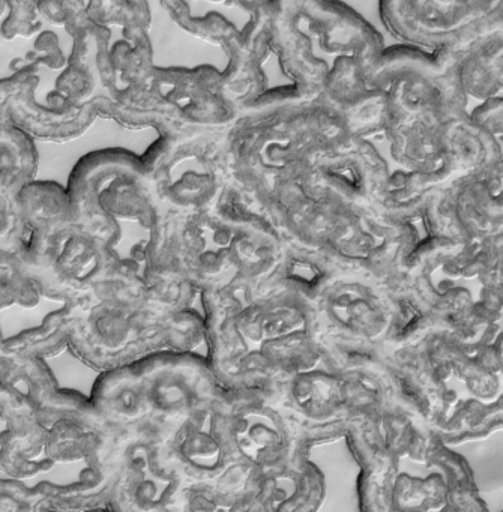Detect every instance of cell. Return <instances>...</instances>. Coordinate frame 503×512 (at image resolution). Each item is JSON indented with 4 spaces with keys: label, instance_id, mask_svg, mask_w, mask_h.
<instances>
[{
    "label": "cell",
    "instance_id": "cell-31",
    "mask_svg": "<svg viewBox=\"0 0 503 512\" xmlns=\"http://www.w3.org/2000/svg\"><path fill=\"white\" fill-rule=\"evenodd\" d=\"M38 11H40V16L53 25L65 26L70 19V13L65 7L64 0H38Z\"/></svg>",
    "mask_w": 503,
    "mask_h": 512
},
{
    "label": "cell",
    "instance_id": "cell-23",
    "mask_svg": "<svg viewBox=\"0 0 503 512\" xmlns=\"http://www.w3.org/2000/svg\"><path fill=\"white\" fill-rule=\"evenodd\" d=\"M392 103L388 91L368 86L358 98L350 101L335 116L341 133L371 140L383 136L391 121Z\"/></svg>",
    "mask_w": 503,
    "mask_h": 512
},
{
    "label": "cell",
    "instance_id": "cell-19",
    "mask_svg": "<svg viewBox=\"0 0 503 512\" xmlns=\"http://www.w3.org/2000/svg\"><path fill=\"white\" fill-rule=\"evenodd\" d=\"M250 502L251 511H322L325 482L301 451L281 466L254 473Z\"/></svg>",
    "mask_w": 503,
    "mask_h": 512
},
{
    "label": "cell",
    "instance_id": "cell-27",
    "mask_svg": "<svg viewBox=\"0 0 503 512\" xmlns=\"http://www.w3.org/2000/svg\"><path fill=\"white\" fill-rule=\"evenodd\" d=\"M7 19L2 23L0 34L7 40L29 38L41 29L38 0H5Z\"/></svg>",
    "mask_w": 503,
    "mask_h": 512
},
{
    "label": "cell",
    "instance_id": "cell-17",
    "mask_svg": "<svg viewBox=\"0 0 503 512\" xmlns=\"http://www.w3.org/2000/svg\"><path fill=\"white\" fill-rule=\"evenodd\" d=\"M163 431L149 430L134 436L119 457V493L131 508L142 511L178 509L184 478L164 460Z\"/></svg>",
    "mask_w": 503,
    "mask_h": 512
},
{
    "label": "cell",
    "instance_id": "cell-22",
    "mask_svg": "<svg viewBox=\"0 0 503 512\" xmlns=\"http://www.w3.org/2000/svg\"><path fill=\"white\" fill-rule=\"evenodd\" d=\"M458 74L467 98L485 101L502 97L503 35L464 56L458 64Z\"/></svg>",
    "mask_w": 503,
    "mask_h": 512
},
{
    "label": "cell",
    "instance_id": "cell-29",
    "mask_svg": "<svg viewBox=\"0 0 503 512\" xmlns=\"http://www.w3.org/2000/svg\"><path fill=\"white\" fill-rule=\"evenodd\" d=\"M470 118L502 143L503 139V97L481 101L478 107L469 113Z\"/></svg>",
    "mask_w": 503,
    "mask_h": 512
},
{
    "label": "cell",
    "instance_id": "cell-7",
    "mask_svg": "<svg viewBox=\"0 0 503 512\" xmlns=\"http://www.w3.org/2000/svg\"><path fill=\"white\" fill-rule=\"evenodd\" d=\"M398 277L437 326L460 337L502 319V241L443 245Z\"/></svg>",
    "mask_w": 503,
    "mask_h": 512
},
{
    "label": "cell",
    "instance_id": "cell-8",
    "mask_svg": "<svg viewBox=\"0 0 503 512\" xmlns=\"http://www.w3.org/2000/svg\"><path fill=\"white\" fill-rule=\"evenodd\" d=\"M310 299L323 346L346 358L386 362L397 331L398 275L337 266Z\"/></svg>",
    "mask_w": 503,
    "mask_h": 512
},
{
    "label": "cell",
    "instance_id": "cell-2",
    "mask_svg": "<svg viewBox=\"0 0 503 512\" xmlns=\"http://www.w3.org/2000/svg\"><path fill=\"white\" fill-rule=\"evenodd\" d=\"M202 295L209 365L223 391L272 385L319 349L313 304L301 290L271 281Z\"/></svg>",
    "mask_w": 503,
    "mask_h": 512
},
{
    "label": "cell",
    "instance_id": "cell-6",
    "mask_svg": "<svg viewBox=\"0 0 503 512\" xmlns=\"http://www.w3.org/2000/svg\"><path fill=\"white\" fill-rule=\"evenodd\" d=\"M265 214L289 244L322 254L338 266L397 275V224L379 209L310 196L292 181L275 190Z\"/></svg>",
    "mask_w": 503,
    "mask_h": 512
},
{
    "label": "cell",
    "instance_id": "cell-13",
    "mask_svg": "<svg viewBox=\"0 0 503 512\" xmlns=\"http://www.w3.org/2000/svg\"><path fill=\"white\" fill-rule=\"evenodd\" d=\"M502 163L473 170L428 202L446 238L458 244L502 241Z\"/></svg>",
    "mask_w": 503,
    "mask_h": 512
},
{
    "label": "cell",
    "instance_id": "cell-30",
    "mask_svg": "<svg viewBox=\"0 0 503 512\" xmlns=\"http://www.w3.org/2000/svg\"><path fill=\"white\" fill-rule=\"evenodd\" d=\"M119 7V0H88L86 14L95 22L112 25L113 17Z\"/></svg>",
    "mask_w": 503,
    "mask_h": 512
},
{
    "label": "cell",
    "instance_id": "cell-9",
    "mask_svg": "<svg viewBox=\"0 0 503 512\" xmlns=\"http://www.w3.org/2000/svg\"><path fill=\"white\" fill-rule=\"evenodd\" d=\"M161 449L164 460L184 478V484L250 490L256 472L239 460L230 443L223 391L166 428Z\"/></svg>",
    "mask_w": 503,
    "mask_h": 512
},
{
    "label": "cell",
    "instance_id": "cell-3",
    "mask_svg": "<svg viewBox=\"0 0 503 512\" xmlns=\"http://www.w3.org/2000/svg\"><path fill=\"white\" fill-rule=\"evenodd\" d=\"M286 248L265 215L229 185L214 208L167 223V259L202 293L271 283Z\"/></svg>",
    "mask_w": 503,
    "mask_h": 512
},
{
    "label": "cell",
    "instance_id": "cell-10",
    "mask_svg": "<svg viewBox=\"0 0 503 512\" xmlns=\"http://www.w3.org/2000/svg\"><path fill=\"white\" fill-rule=\"evenodd\" d=\"M223 403L230 443L254 472L281 466L304 448L301 427L272 385L223 391Z\"/></svg>",
    "mask_w": 503,
    "mask_h": 512
},
{
    "label": "cell",
    "instance_id": "cell-12",
    "mask_svg": "<svg viewBox=\"0 0 503 512\" xmlns=\"http://www.w3.org/2000/svg\"><path fill=\"white\" fill-rule=\"evenodd\" d=\"M388 176V163L371 140L338 134L310 155L296 182L310 196L377 209Z\"/></svg>",
    "mask_w": 503,
    "mask_h": 512
},
{
    "label": "cell",
    "instance_id": "cell-5",
    "mask_svg": "<svg viewBox=\"0 0 503 512\" xmlns=\"http://www.w3.org/2000/svg\"><path fill=\"white\" fill-rule=\"evenodd\" d=\"M272 388L305 439L355 430L401 407H413L386 362L346 358L322 343L304 364L275 380Z\"/></svg>",
    "mask_w": 503,
    "mask_h": 512
},
{
    "label": "cell",
    "instance_id": "cell-4",
    "mask_svg": "<svg viewBox=\"0 0 503 512\" xmlns=\"http://www.w3.org/2000/svg\"><path fill=\"white\" fill-rule=\"evenodd\" d=\"M364 461L361 499L367 511L485 509L466 463L419 416Z\"/></svg>",
    "mask_w": 503,
    "mask_h": 512
},
{
    "label": "cell",
    "instance_id": "cell-26",
    "mask_svg": "<svg viewBox=\"0 0 503 512\" xmlns=\"http://www.w3.org/2000/svg\"><path fill=\"white\" fill-rule=\"evenodd\" d=\"M97 74L89 67L67 62L61 76L56 80L55 91L70 106H82L88 103L98 92Z\"/></svg>",
    "mask_w": 503,
    "mask_h": 512
},
{
    "label": "cell",
    "instance_id": "cell-28",
    "mask_svg": "<svg viewBox=\"0 0 503 512\" xmlns=\"http://www.w3.org/2000/svg\"><path fill=\"white\" fill-rule=\"evenodd\" d=\"M26 61L37 64L38 67L50 68V70H64L68 59L62 52L58 35L50 31L41 32L35 41L34 52L26 56Z\"/></svg>",
    "mask_w": 503,
    "mask_h": 512
},
{
    "label": "cell",
    "instance_id": "cell-24",
    "mask_svg": "<svg viewBox=\"0 0 503 512\" xmlns=\"http://www.w3.org/2000/svg\"><path fill=\"white\" fill-rule=\"evenodd\" d=\"M368 86L370 85L367 83L364 70L355 59L337 56L334 62L329 64L325 85L322 94L317 98V103L335 118L343 107L358 98Z\"/></svg>",
    "mask_w": 503,
    "mask_h": 512
},
{
    "label": "cell",
    "instance_id": "cell-20",
    "mask_svg": "<svg viewBox=\"0 0 503 512\" xmlns=\"http://www.w3.org/2000/svg\"><path fill=\"white\" fill-rule=\"evenodd\" d=\"M40 76H29L8 98L10 121L34 140L41 142H68L82 136L98 113L92 100L82 106H43L35 100Z\"/></svg>",
    "mask_w": 503,
    "mask_h": 512
},
{
    "label": "cell",
    "instance_id": "cell-15",
    "mask_svg": "<svg viewBox=\"0 0 503 512\" xmlns=\"http://www.w3.org/2000/svg\"><path fill=\"white\" fill-rule=\"evenodd\" d=\"M389 94V92H388ZM392 103L391 121L385 137L392 160L400 172L436 173L455 181L472 167L446 154L443 142V122L439 113L422 107L409 106L389 94Z\"/></svg>",
    "mask_w": 503,
    "mask_h": 512
},
{
    "label": "cell",
    "instance_id": "cell-14",
    "mask_svg": "<svg viewBox=\"0 0 503 512\" xmlns=\"http://www.w3.org/2000/svg\"><path fill=\"white\" fill-rule=\"evenodd\" d=\"M503 0H379L383 26L400 43L434 50L496 14Z\"/></svg>",
    "mask_w": 503,
    "mask_h": 512
},
{
    "label": "cell",
    "instance_id": "cell-21",
    "mask_svg": "<svg viewBox=\"0 0 503 512\" xmlns=\"http://www.w3.org/2000/svg\"><path fill=\"white\" fill-rule=\"evenodd\" d=\"M274 7L269 49L277 56L281 70L292 85L305 97L316 101L322 94L329 62L317 55L316 43L298 17L287 8L275 4Z\"/></svg>",
    "mask_w": 503,
    "mask_h": 512
},
{
    "label": "cell",
    "instance_id": "cell-18",
    "mask_svg": "<svg viewBox=\"0 0 503 512\" xmlns=\"http://www.w3.org/2000/svg\"><path fill=\"white\" fill-rule=\"evenodd\" d=\"M152 82L184 124L220 130L238 121L241 107L227 94L223 74L212 65L155 67Z\"/></svg>",
    "mask_w": 503,
    "mask_h": 512
},
{
    "label": "cell",
    "instance_id": "cell-1",
    "mask_svg": "<svg viewBox=\"0 0 503 512\" xmlns=\"http://www.w3.org/2000/svg\"><path fill=\"white\" fill-rule=\"evenodd\" d=\"M386 364L404 398L440 439L502 424V319L473 338L425 326L392 347Z\"/></svg>",
    "mask_w": 503,
    "mask_h": 512
},
{
    "label": "cell",
    "instance_id": "cell-16",
    "mask_svg": "<svg viewBox=\"0 0 503 512\" xmlns=\"http://www.w3.org/2000/svg\"><path fill=\"white\" fill-rule=\"evenodd\" d=\"M298 17L326 55L355 59L365 77L385 50V41L361 14L340 0H272Z\"/></svg>",
    "mask_w": 503,
    "mask_h": 512
},
{
    "label": "cell",
    "instance_id": "cell-32",
    "mask_svg": "<svg viewBox=\"0 0 503 512\" xmlns=\"http://www.w3.org/2000/svg\"><path fill=\"white\" fill-rule=\"evenodd\" d=\"M5 10H7V7H5V0H0V16L4 14Z\"/></svg>",
    "mask_w": 503,
    "mask_h": 512
},
{
    "label": "cell",
    "instance_id": "cell-11",
    "mask_svg": "<svg viewBox=\"0 0 503 512\" xmlns=\"http://www.w3.org/2000/svg\"><path fill=\"white\" fill-rule=\"evenodd\" d=\"M367 83L385 89L404 104L433 110L445 119L467 110L469 98L461 88L458 67L440 49L403 43L385 47L368 73Z\"/></svg>",
    "mask_w": 503,
    "mask_h": 512
},
{
    "label": "cell",
    "instance_id": "cell-25",
    "mask_svg": "<svg viewBox=\"0 0 503 512\" xmlns=\"http://www.w3.org/2000/svg\"><path fill=\"white\" fill-rule=\"evenodd\" d=\"M160 4L182 31L206 43L223 47L238 34L239 29L221 14L209 13L208 16H194L190 5L185 0H160Z\"/></svg>",
    "mask_w": 503,
    "mask_h": 512
}]
</instances>
